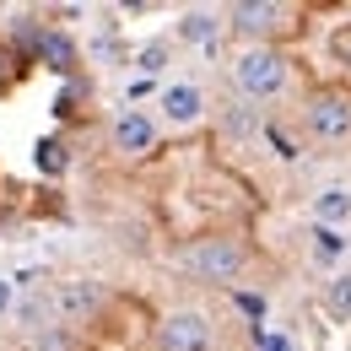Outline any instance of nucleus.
I'll return each instance as SVG.
<instances>
[{"label":"nucleus","mask_w":351,"mask_h":351,"mask_svg":"<svg viewBox=\"0 0 351 351\" xmlns=\"http://www.w3.org/2000/svg\"><path fill=\"white\" fill-rule=\"evenodd\" d=\"M221 130H227V135H254V130H260V114H254L249 103H232V108L221 114Z\"/></svg>","instance_id":"nucleus-16"},{"label":"nucleus","mask_w":351,"mask_h":351,"mask_svg":"<svg viewBox=\"0 0 351 351\" xmlns=\"http://www.w3.org/2000/svg\"><path fill=\"white\" fill-rule=\"evenodd\" d=\"M232 82L243 97H276V92L287 87V54L270 44H249L238 49V60H232Z\"/></svg>","instance_id":"nucleus-2"},{"label":"nucleus","mask_w":351,"mask_h":351,"mask_svg":"<svg viewBox=\"0 0 351 351\" xmlns=\"http://www.w3.org/2000/svg\"><path fill=\"white\" fill-rule=\"evenodd\" d=\"M0 313H11V281H0Z\"/></svg>","instance_id":"nucleus-23"},{"label":"nucleus","mask_w":351,"mask_h":351,"mask_svg":"<svg viewBox=\"0 0 351 351\" xmlns=\"http://www.w3.org/2000/svg\"><path fill=\"white\" fill-rule=\"evenodd\" d=\"M38 168H44V173H60V168H65V157H60V146H38Z\"/></svg>","instance_id":"nucleus-21"},{"label":"nucleus","mask_w":351,"mask_h":351,"mask_svg":"<svg viewBox=\"0 0 351 351\" xmlns=\"http://www.w3.org/2000/svg\"><path fill=\"white\" fill-rule=\"evenodd\" d=\"M232 303H238V313H249L254 324L265 319V298H260V292H232Z\"/></svg>","instance_id":"nucleus-18"},{"label":"nucleus","mask_w":351,"mask_h":351,"mask_svg":"<svg viewBox=\"0 0 351 351\" xmlns=\"http://www.w3.org/2000/svg\"><path fill=\"white\" fill-rule=\"evenodd\" d=\"M313 217H319V227H346L351 221V195L346 189H324V195L313 200Z\"/></svg>","instance_id":"nucleus-12"},{"label":"nucleus","mask_w":351,"mask_h":351,"mask_svg":"<svg viewBox=\"0 0 351 351\" xmlns=\"http://www.w3.org/2000/svg\"><path fill=\"white\" fill-rule=\"evenodd\" d=\"M303 119L313 141H341V135H351V97L346 92H319L303 108Z\"/></svg>","instance_id":"nucleus-5"},{"label":"nucleus","mask_w":351,"mask_h":351,"mask_svg":"<svg viewBox=\"0 0 351 351\" xmlns=\"http://www.w3.org/2000/svg\"><path fill=\"white\" fill-rule=\"evenodd\" d=\"M157 108H162L168 125H195V119L206 114V92L195 87V82H178V87H162Z\"/></svg>","instance_id":"nucleus-8"},{"label":"nucleus","mask_w":351,"mask_h":351,"mask_svg":"<svg viewBox=\"0 0 351 351\" xmlns=\"http://www.w3.org/2000/svg\"><path fill=\"white\" fill-rule=\"evenodd\" d=\"M114 146H119L125 157L152 152V146H157V119H152V114H141V108H125V114L114 119Z\"/></svg>","instance_id":"nucleus-6"},{"label":"nucleus","mask_w":351,"mask_h":351,"mask_svg":"<svg viewBox=\"0 0 351 351\" xmlns=\"http://www.w3.org/2000/svg\"><path fill=\"white\" fill-rule=\"evenodd\" d=\"M281 5H270V0H238L232 11H227V22L243 33V38H265V33H276L281 27Z\"/></svg>","instance_id":"nucleus-7"},{"label":"nucleus","mask_w":351,"mask_h":351,"mask_svg":"<svg viewBox=\"0 0 351 351\" xmlns=\"http://www.w3.org/2000/svg\"><path fill=\"white\" fill-rule=\"evenodd\" d=\"M27 351H71V330H60V324H54V330H44V335H33Z\"/></svg>","instance_id":"nucleus-17"},{"label":"nucleus","mask_w":351,"mask_h":351,"mask_svg":"<svg viewBox=\"0 0 351 351\" xmlns=\"http://www.w3.org/2000/svg\"><path fill=\"white\" fill-rule=\"evenodd\" d=\"M270 146H276V157H281V162H298V141H292V135H281L276 125H270Z\"/></svg>","instance_id":"nucleus-19"},{"label":"nucleus","mask_w":351,"mask_h":351,"mask_svg":"<svg viewBox=\"0 0 351 351\" xmlns=\"http://www.w3.org/2000/svg\"><path fill=\"white\" fill-rule=\"evenodd\" d=\"M243 243H232V238H195L184 254H178V270L184 276H195V281H206V287H227V281H238L243 276Z\"/></svg>","instance_id":"nucleus-1"},{"label":"nucleus","mask_w":351,"mask_h":351,"mask_svg":"<svg viewBox=\"0 0 351 351\" xmlns=\"http://www.w3.org/2000/svg\"><path fill=\"white\" fill-rule=\"evenodd\" d=\"M135 71H141L146 82H152L157 71H168V44H162V38H152V44H141V49H135Z\"/></svg>","instance_id":"nucleus-15"},{"label":"nucleus","mask_w":351,"mask_h":351,"mask_svg":"<svg viewBox=\"0 0 351 351\" xmlns=\"http://www.w3.org/2000/svg\"><path fill=\"white\" fill-rule=\"evenodd\" d=\"M211 346H217L211 313H200V308H173V313H162V324H157V351H211Z\"/></svg>","instance_id":"nucleus-3"},{"label":"nucleus","mask_w":351,"mask_h":351,"mask_svg":"<svg viewBox=\"0 0 351 351\" xmlns=\"http://www.w3.org/2000/svg\"><path fill=\"white\" fill-rule=\"evenodd\" d=\"M341 254H346V232H341V227H319V221H313V265H319V270H330Z\"/></svg>","instance_id":"nucleus-13"},{"label":"nucleus","mask_w":351,"mask_h":351,"mask_svg":"<svg viewBox=\"0 0 351 351\" xmlns=\"http://www.w3.org/2000/svg\"><path fill=\"white\" fill-rule=\"evenodd\" d=\"M330 54H335L341 65H351V27H346V33H335V38H330Z\"/></svg>","instance_id":"nucleus-22"},{"label":"nucleus","mask_w":351,"mask_h":351,"mask_svg":"<svg viewBox=\"0 0 351 351\" xmlns=\"http://www.w3.org/2000/svg\"><path fill=\"white\" fill-rule=\"evenodd\" d=\"M33 54L44 60L49 71H60V76H65V71H76V44H71L60 27H44V33H38V44H33Z\"/></svg>","instance_id":"nucleus-11"},{"label":"nucleus","mask_w":351,"mask_h":351,"mask_svg":"<svg viewBox=\"0 0 351 351\" xmlns=\"http://www.w3.org/2000/svg\"><path fill=\"white\" fill-rule=\"evenodd\" d=\"M11 319H16L27 335L54 330V303H49V292H27V298H16V303H11Z\"/></svg>","instance_id":"nucleus-10"},{"label":"nucleus","mask_w":351,"mask_h":351,"mask_svg":"<svg viewBox=\"0 0 351 351\" xmlns=\"http://www.w3.org/2000/svg\"><path fill=\"white\" fill-rule=\"evenodd\" d=\"M324 308H330V319H351V270L330 276V287H324Z\"/></svg>","instance_id":"nucleus-14"},{"label":"nucleus","mask_w":351,"mask_h":351,"mask_svg":"<svg viewBox=\"0 0 351 351\" xmlns=\"http://www.w3.org/2000/svg\"><path fill=\"white\" fill-rule=\"evenodd\" d=\"M49 303H54V324L71 330V324H87L92 313L103 308V287L87 281V276H71V281H60V287L49 292Z\"/></svg>","instance_id":"nucleus-4"},{"label":"nucleus","mask_w":351,"mask_h":351,"mask_svg":"<svg viewBox=\"0 0 351 351\" xmlns=\"http://www.w3.org/2000/svg\"><path fill=\"white\" fill-rule=\"evenodd\" d=\"M254 341H260V351H292V341H287V335H270L265 324H254Z\"/></svg>","instance_id":"nucleus-20"},{"label":"nucleus","mask_w":351,"mask_h":351,"mask_svg":"<svg viewBox=\"0 0 351 351\" xmlns=\"http://www.w3.org/2000/svg\"><path fill=\"white\" fill-rule=\"evenodd\" d=\"M221 33V11H211V5H195V11H184L178 16V38L195 49H211Z\"/></svg>","instance_id":"nucleus-9"}]
</instances>
